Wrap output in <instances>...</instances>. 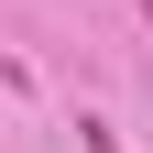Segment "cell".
I'll list each match as a JSON object with an SVG mask.
<instances>
[{"mask_svg": "<svg viewBox=\"0 0 153 153\" xmlns=\"http://www.w3.org/2000/svg\"><path fill=\"white\" fill-rule=\"evenodd\" d=\"M88 153H120V142H109V131H99V120H88Z\"/></svg>", "mask_w": 153, "mask_h": 153, "instance_id": "obj_1", "label": "cell"}]
</instances>
